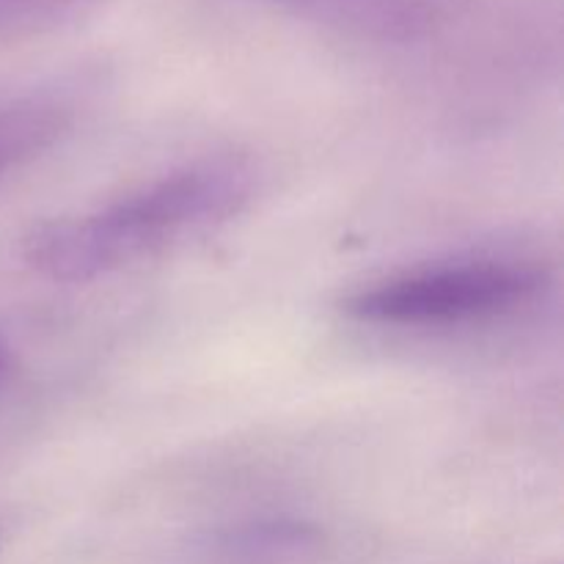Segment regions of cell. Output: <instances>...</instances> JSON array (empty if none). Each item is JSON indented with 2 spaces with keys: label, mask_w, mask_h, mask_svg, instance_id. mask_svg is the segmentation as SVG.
I'll use <instances>...</instances> for the list:
<instances>
[{
  "label": "cell",
  "mask_w": 564,
  "mask_h": 564,
  "mask_svg": "<svg viewBox=\"0 0 564 564\" xmlns=\"http://www.w3.org/2000/svg\"><path fill=\"white\" fill-rule=\"evenodd\" d=\"M257 191L259 169L242 154L193 160L102 207L44 220L25 237L22 257L58 284L108 279L229 224Z\"/></svg>",
  "instance_id": "obj_1"
},
{
  "label": "cell",
  "mask_w": 564,
  "mask_h": 564,
  "mask_svg": "<svg viewBox=\"0 0 564 564\" xmlns=\"http://www.w3.org/2000/svg\"><path fill=\"white\" fill-rule=\"evenodd\" d=\"M549 281V270L532 259L457 257L369 281L341 301V312L391 330L471 328L532 306Z\"/></svg>",
  "instance_id": "obj_2"
},
{
  "label": "cell",
  "mask_w": 564,
  "mask_h": 564,
  "mask_svg": "<svg viewBox=\"0 0 564 564\" xmlns=\"http://www.w3.org/2000/svg\"><path fill=\"white\" fill-rule=\"evenodd\" d=\"M196 564H341L345 545L325 523L297 516H253L198 538Z\"/></svg>",
  "instance_id": "obj_3"
},
{
  "label": "cell",
  "mask_w": 564,
  "mask_h": 564,
  "mask_svg": "<svg viewBox=\"0 0 564 564\" xmlns=\"http://www.w3.org/2000/svg\"><path fill=\"white\" fill-rule=\"evenodd\" d=\"M281 9L312 11L369 33H413L438 20L452 0H259Z\"/></svg>",
  "instance_id": "obj_4"
},
{
  "label": "cell",
  "mask_w": 564,
  "mask_h": 564,
  "mask_svg": "<svg viewBox=\"0 0 564 564\" xmlns=\"http://www.w3.org/2000/svg\"><path fill=\"white\" fill-rule=\"evenodd\" d=\"M69 127V116L55 102H22L0 110V176L47 152Z\"/></svg>",
  "instance_id": "obj_5"
},
{
  "label": "cell",
  "mask_w": 564,
  "mask_h": 564,
  "mask_svg": "<svg viewBox=\"0 0 564 564\" xmlns=\"http://www.w3.org/2000/svg\"><path fill=\"white\" fill-rule=\"evenodd\" d=\"M102 0H0V44L50 36L77 25Z\"/></svg>",
  "instance_id": "obj_6"
},
{
  "label": "cell",
  "mask_w": 564,
  "mask_h": 564,
  "mask_svg": "<svg viewBox=\"0 0 564 564\" xmlns=\"http://www.w3.org/2000/svg\"><path fill=\"white\" fill-rule=\"evenodd\" d=\"M6 375H9V350H6V345L0 341V383L6 380Z\"/></svg>",
  "instance_id": "obj_7"
}]
</instances>
